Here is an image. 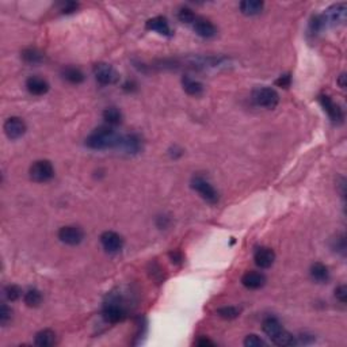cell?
I'll return each instance as SVG.
<instances>
[{"instance_id": "cell-1", "label": "cell", "mask_w": 347, "mask_h": 347, "mask_svg": "<svg viewBox=\"0 0 347 347\" xmlns=\"http://www.w3.org/2000/svg\"><path fill=\"white\" fill-rule=\"evenodd\" d=\"M121 138L122 136L118 134L113 126L105 125L99 126L85 138V145L91 149L102 151V149H109V148L120 147Z\"/></svg>"}, {"instance_id": "cell-2", "label": "cell", "mask_w": 347, "mask_h": 347, "mask_svg": "<svg viewBox=\"0 0 347 347\" xmlns=\"http://www.w3.org/2000/svg\"><path fill=\"white\" fill-rule=\"evenodd\" d=\"M30 178L37 183L49 182L54 177V167L49 160H37L30 167Z\"/></svg>"}, {"instance_id": "cell-3", "label": "cell", "mask_w": 347, "mask_h": 347, "mask_svg": "<svg viewBox=\"0 0 347 347\" xmlns=\"http://www.w3.org/2000/svg\"><path fill=\"white\" fill-rule=\"evenodd\" d=\"M252 99L258 106L265 107V109H274L280 102V95L272 87H262V89L255 90L252 94Z\"/></svg>"}, {"instance_id": "cell-4", "label": "cell", "mask_w": 347, "mask_h": 347, "mask_svg": "<svg viewBox=\"0 0 347 347\" xmlns=\"http://www.w3.org/2000/svg\"><path fill=\"white\" fill-rule=\"evenodd\" d=\"M94 75H95L97 81L102 85L116 84L117 81H118V79H120L118 72H117L110 64H106V62H99V64H97V65L94 67Z\"/></svg>"}, {"instance_id": "cell-5", "label": "cell", "mask_w": 347, "mask_h": 347, "mask_svg": "<svg viewBox=\"0 0 347 347\" xmlns=\"http://www.w3.org/2000/svg\"><path fill=\"white\" fill-rule=\"evenodd\" d=\"M192 187L202 197V198H204L205 201H206V202H209V204H216L218 201L217 190L210 185L209 181H206V179L202 178V177H194V178L192 179Z\"/></svg>"}, {"instance_id": "cell-6", "label": "cell", "mask_w": 347, "mask_h": 347, "mask_svg": "<svg viewBox=\"0 0 347 347\" xmlns=\"http://www.w3.org/2000/svg\"><path fill=\"white\" fill-rule=\"evenodd\" d=\"M347 15V7L344 3H338V5L331 6L329 9L325 10V13L321 15L324 26L329 25V26H338L342 25L346 21Z\"/></svg>"}, {"instance_id": "cell-7", "label": "cell", "mask_w": 347, "mask_h": 347, "mask_svg": "<svg viewBox=\"0 0 347 347\" xmlns=\"http://www.w3.org/2000/svg\"><path fill=\"white\" fill-rule=\"evenodd\" d=\"M57 236L60 241L64 244L77 245L84 239V232L81 231V228L76 227V225H67V227L60 228Z\"/></svg>"}, {"instance_id": "cell-8", "label": "cell", "mask_w": 347, "mask_h": 347, "mask_svg": "<svg viewBox=\"0 0 347 347\" xmlns=\"http://www.w3.org/2000/svg\"><path fill=\"white\" fill-rule=\"evenodd\" d=\"M3 129H5L6 136L10 140H18V138H21L23 134L26 133L27 128L22 118H19V117H10L5 122Z\"/></svg>"}, {"instance_id": "cell-9", "label": "cell", "mask_w": 347, "mask_h": 347, "mask_svg": "<svg viewBox=\"0 0 347 347\" xmlns=\"http://www.w3.org/2000/svg\"><path fill=\"white\" fill-rule=\"evenodd\" d=\"M101 244L105 251L110 254H116V252H120L124 247V239L117 232L106 231L101 235Z\"/></svg>"}, {"instance_id": "cell-10", "label": "cell", "mask_w": 347, "mask_h": 347, "mask_svg": "<svg viewBox=\"0 0 347 347\" xmlns=\"http://www.w3.org/2000/svg\"><path fill=\"white\" fill-rule=\"evenodd\" d=\"M262 329L263 332H265L269 338L272 339L273 343H276L277 339L280 338L281 335H284V332H285V329L281 325L280 320L273 316L266 317V319L263 320Z\"/></svg>"}, {"instance_id": "cell-11", "label": "cell", "mask_w": 347, "mask_h": 347, "mask_svg": "<svg viewBox=\"0 0 347 347\" xmlns=\"http://www.w3.org/2000/svg\"><path fill=\"white\" fill-rule=\"evenodd\" d=\"M255 265L261 269H269L276 262V252L269 247H259L254 254Z\"/></svg>"}, {"instance_id": "cell-12", "label": "cell", "mask_w": 347, "mask_h": 347, "mask_svg": "<svg viewBox=\"0 0 347 347\" xmlns=\"http://www.w3.org/2000/svg\"><path fill=\"white\" fill-rule=\"evenodd\" d=\"M126 316V312L122 305L118 303H109L103 308V317L109 323H118L122 321Z\"/></svg>"}, {"instance_id": "cell-13", "label": "cell", "mask_w": 347, "mask_h": 347, "mask_svg": "<svg viewBox=\"0 0 347 347\" xmlns=\"http://www.w3.org/2000/svg\"><path fill=\"white\" fill-rule=\"evenodd\" d=\"M241 284L247 289L256 290L261 289L266 284V277L261 272H247L244 276L241 277Z\"/></svg>"}, {"instance_id": "cell-14", "label": "cell", "mask_w": 347, "mask_h": 347, "mask_svg": "<svg viewBox=\"0 0 347 347\" xmlns=\"http://www.w3.org/2000/svg\"><path fill=\"white\" fill-rule=\"evenodd\" d=\"M26 89L31 95L41 97L49 91V83L45 80L44 77H38V76H31L26 81Z\"/></svg>"}, {"instance_id": "cell-15", "label": "cell", "mask_w": 347, "mask_h": 347, "mask_svg": "<svg viewBox=\"0 0 347 347\" xmlns=\"http://www.w3.org/2000/svg\"><path fill=\"white\" fill-rule=\"evenodd\" d=\"M320 103L321 106L324 107V110L327 112V114H328V117L331 120L334 121V122H342L343 110L340 109L339 105H336V103L329 98V97H327V95H321Z\"/></svg>"}, {"instance_id": "cell-16", "label": "cell", "mask_w": 347, "mask_h": 347, "mask_svg": "<svg viewBox=\"0 0 347 347\" xmlns=\"http://www.w3.org/2000/svg\"><path fill=\"white\" fill-rule=\"evenodd\" d=\"M193 29L202 38H212L217 34V29L213 23L204 18H197L196 22L193 23Z\"/></svg>"}, {"instance_id": "cell-17", "label": "cell", "mask_w": 347, "mask_h": 347, "mask_svg": "<svg viewBox=\"0 0 347 347\" xmlns=\"http://www.w3.org/2000/svg\"><path fill=\"white\" fill-rule=\"evenodd\" d=\"M147 29L156 31V33H159V34L164 37L172 36V30H171L169 22L164 17H155V18L149 19L147 22Z\"/></svg>"}, {"instance_id": "cell-18", "label": "cell", "mask_w": 347, "mask_h": 347, "mask_svg": "<svg viewBox=\"0 0 347 347\" xmlns=\"http://www.w3.org/2000/svg\"><path fill=\"white\" fill-rule=\"evenodd\" d=\"M120 148L126 153H138L143 148V143L137 134H128L121 138Z\"/></svg>"}, {"instance_id": "cell-19", "label": "cell", "mask_w": 347, "mask_h": 347, "mask_svg": "<svg viewBox=\"0 0 347 347\" xmlns=\"http://www.w3.org/2000/svg\"><path fill=\"white\" fill-rule=\"evenodd\" d=\"M263 6H265L263 2H259V0H244L241 2L239 7H240L241 14H244L247 17H254L262 13Z\"/></svg>"}, {"instance_id": "cell-20", "label": "cell", "mask_w": 347, "mask_h": 347, "mask_svg": "<svg viewBox=\"0 0 347 347\" xmlns=\"http://www.w3.org/2000/svg\"><path fill=\"white\" fill-rule=\"evenodd\" d=\"M183 90L186 91L189 95H193V97H198L201 94L204 93V84L201 81L196 80V79H192L190 76H185L182 79Z\"/></svg>"}, {"instance_id": "cell-21", "label": "cell", "mask_w": 347, "mask_h": 347, "mask_svg": "<svg viewBox=\"0 0 347 347\" xmlns=\"http://www.w3.org/2000/svg\"><path fill=\"white\" fill-rule=\"evenodd\" d=\"M62 77L72 84H80L84 80V73L76 67H65L61 72Z\"/></svg>"}, {"instance_id": "cell-22", "label": "cell", "mask_w": 347, "mask_h": 347, "mask_svg": "<svg viewBox=\"0 0 347 347\" xmlns=\"http://www.w3.org/2000/svg\"><path fill=\"white\" fill-rule=\"evenodd\" d=\"M34 343L40 347H49L53 346L56 343V334L52 329H42L36 335Z\"/></svg>"}, {"instance_id": "cell-23", "label": "cell", "mask_w": 347, "mask_h": 347, "mask_svg": "<svg viewBox=\"0 0 347 347\" xmlns=\"http://www.w3.org/2000/svg\"><path fill=\"white\" fill-rule=\"evenodd\" d=\"M311 277L316 282H320V284H324L329 280V272L328 267L323 265V263H315L312 265L311 267Z\"/></svg>"}, {"instance_id": "cell-24", "label": "cell", "mask_w": 347, "mask_h": 347, "mask_svg": "<svg viewBox=\"0 0 347 347\" xmlns=\"http://www.w3.org/2000/svg\"><path fill=\"white\" fill-rule=\"evenodd\" d=\"M103 120L109 126H116L122 122V113L117 107H107L103 112Z\"/></svg>"}, {"instance_id": "cell-25", "label": "cell", "mask_w": 347, "mask_h": 347, "mask_svg": "<svg viewBox=\"0 0 347 347\" xmlns=\"http://www.w3.org/2000/svg\"><path fill=\"white\" fill-rule=\"evenodd\" d=\"M23 300H25V304H26L27 307H40L41 303H42V293L37 289H29L25 293V296H23Z\"/></svg>"}, {"instance_id": "cell-26", "label": "cell", "mask_w": 347, "mask_h": 347, "mask_svg": "<svg viewBox=\"0 0 347 347\" xmlns=\"http://www.w3.org/2000/svg\"><path fill=\"white\" fill-rule=\"evenodd\" d=\"M22 58L29 64H40L44 61V54L36 48H29L22 52Z\"/></svg>"}, {"instance_id": "cell-27", "label": "cell", "mask_w": 347, "mask_h": 347, "mask_svg": "<svg viewBox=\"0 0 347 347\" xmlns=\"http://www.w3.org/2000/svg\"><path fill=\"white\" fill-rule=\"evenodd\" d=\"M217 315L225 320H232L239 316V309L235 307H221L217 309Z\"/></svg>"}, {"instance_id": "cell-28", "label": "cell", "mask_w": 347, "mask_h": 347, "mask_svg": "<svg viewBox=\"0 0 347 347\" xmlns=\"http://www.w3.org/2000/svg\"><path fill=\"white\" fill-rule=\"evenodd\" d=\"M178 19L183 23H187V25H193V23L196 22L197 17H196V14L193 13V10L187 9V7H183V9L179 10Z\"/></svg>"}, {"instance_id": "cell-29", "label": "cell", "mask_w": 347, "mask_h": 347, "mask_svg": "<svg viewBox=\"0 0 347 347\" xmlns=\"http://www.w3.org/2000/svg\"><path fill=\"white\" fill-rule=\"evenodd\" d=\"M13 319V311L9 305L3 304L0 307V324L2 325H7Z\"/></svg>"}, {"instance_id": "cell-30", "label": "cell", "mask_w": 347, "mask_h": 347, "mask_svg": "<svg viewBox=\"0 0 347 347\" xmlns=\"http://www.w3.org/2000/svg\"><path fill=\"white\" fill-rule=\"evenodd\" d=\"M5 294L7 300H10V301H17L21 297L22 292H21V289L17 285H9L5 289Z\"/></svg>"}, {"instance_id": "cell-31", "label": "cell", "mask_w": 347, "mask_h": 347, "mask_svg": "<svg viewBox=\"0 0 347 347\" xmlns=\"http://www.w3.org/2000/svg\"><path fill=\"white\" fill-rule=\"evenodd\" d=\"M244 346L245 347H261L266 346V343L263 342V339H261L258 335H248L247 338L244 339Z\"/></svg>"}, {"instance_id": "cell-32", "label": "cell", "mask_w": 347, "mask_h": 347, "mask_svg": "<svg viewBox=\"0 0 347 347\" xmlns=\"http://www.w3.org/2000/svg\"><path fill=\"white\" fill-rule=\"evenodd\" d=\"M335 297L338 298L342 304H346L347 301V288L346 285H340L335 289Z\"/></svg>"}, {"instance_id": "cell-33", "label": "cell", "mask_w": 347, "mask_h": 347, "mask_svg": "<svg viewBox=\"0 0 347 347\" xmlns=\"http://www.w3.org/2000/svg\"><path fill=\"white\" fill-rule=\"evenodd\" d=\"M335 244H334V248L335 251H338V252H342V254H344L346 252V239H344V236H338L336 239H335Z\"/></svg>"}, {"instance_id": "cell-34", "label": "cell", "mask_w": 347, "mask_h": 347, "mask_svg": "<svg viewBox=\"0 0 347 347\" xmlns=\"http://www.w3.org/2000/svg\"><path fill=\"white\" fill-rule=\"evenodd\" d=\"M76 9H77V3H75V2H67L65 5L62 6L61 11L64 14H71L73 11H76Z\"/></svg>"}, {"instance_id": "cell-35", "label": "cell", "mask_w": 347, "mask_h": 347, "mask_svg": "<svg viewBox=\"0 0 347 347\" xmlns=\"http://www.w3.org/2000/svg\"><path fill=\"white\" fill-rule=\"evenodd\" d=\"M277 84L280 85V87H284V89H286V87H289V85H290V75L281 76L280 79L277 80Z\"/></svg>"}, {"instance_id": "cell-36", "label": "cell", "mask_w": 347, "mask_h": 347, "mask_svg": "<svg viewBox=\"0 0 347 347\" xmlns=\"http://www.w3.org/2000/svg\"><path fill=\"white\" fill-rule=\"evenodd\" d=\"M197 346H201V347H205V346H214V342H212L210 339L205 338V336H202V338H200L196 342Z\"/></svg>"}, {"instance_id": "cell-37", "label": "cell", "mask_w": 347, "mask_h": 347, "mask_svg": "<svg viewBox=\"0 0 347 347\" xmlns=\"http://www.w3.org/2000/svg\"><path fill=\"white\" fill-rule=\"evenodd\" d=\"M171 258H172V262H181L182 261V256H181V254H178V252H172L171 254Z\"/></svg>"}, {"instance_id": "cell-38", "label": "cell", "mask_w": 347, "mask_h": 347, "mask_svg": "<svg viewBox=\"0 0 347 347\" xmlns=\"http://www.w3.org/2000/svg\"><path fill=\"white\" fill-rule=\"evenodd\" d=\"M344 79H346V75H344V73H342V75H340V79H339V84H340V87H342V89H344V87H346Z\"/></svg>"}]
</instances>
